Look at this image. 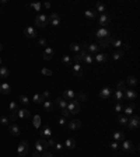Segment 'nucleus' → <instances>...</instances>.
I'll return each instance as SVG.
<instances>
[{"label": "nucleus", "mask_w": 140, "mask_h": 157, "mask_svg": "<svg viewBox=\"0 0 140 157\" xmlns=\"http://www.w3.org/2000/svg\"><path fill=\"white\" fill-rule=\"evenodd\" d=\"M32 157H41V153H39V151H37V150H34V151H32Z\"/></svg>", "instance_id": "nucleus-58"}, {"label": "nucleus", "mask_w": 140, "mask_h": 157, "mask_svg": "<svg viewBox=\"0 0 140 157\" xmlns=\"http://www.w3.org/2000/svg\"><path fill=\"white\" fill-rule=\"evenodd\" d=\"M1 49H3V45L0 44V52H1Z\"/></svg>", "instance_id": "nucleus-60"}, {"label": "nucleus", "mask_w": 140, "mask_h": 157, "mask_svg": "<svg viewBox=\"0 0 140 157\" xmlns=\"http://www.w3.org/2000/svg\"><path fill=\"white\" fill-rule=\"evenodd\" d=\"M8 122H10V118H8V117H4V115H3V117H0V124H1V125L7 126L8 125Z\"/></svg>", "instance_id": "nucleus-43"}, {"label": "nucleus", "mask_w": 140, "mask_h": 157, "mask_svg": "<svg viewBox=\"0 0 140 157\" xmlns=\"http://www.w3.org/2000/svg\"><path fill=\"white\" fill-rule=\"evenodd\" d=\"M46 44H48V41H46L45 38H41V39H38V45H39V46H46Z\"/></svg>", "instance_id": "nucleus-50"}, {"label": "nucleus", "mask_w": 140, "mask_h": 157, "mask_svg": "<svg viewBox=\"0 0 140 157\" xmlns=\"http://www.w3.org/2000/svg\"><path fill=\"white\" fill-rule=\"evenodd\" d=\"M78 100H80V101H86V100H87V95L84 94V93H80V94H78ZM78 100H77V101H78Z\"/></svg>", "instance_id": "nucleus-54"}, {"label": "nucleus", "mask_w": 140, "mask_h": 157, "mask_svg": "<svg viewBox=\"0 0 140 157\" xmlns=\"http://www.w3.org/2000/svg\"><path fill=\"white\" fill-rule=\"evenodd\" d=\"M98 42H100V45H98L100 48H108V46H109V38H105V39H100Z\"/></svg>", "instance_id": "nucleus-39"}, {"label": "nucleus", "mask_w": 140, "mask_h": 157, "mask_svg": "<svg viewBox=\"0 0 140 157\" xmlns=\"http://www.w3.org/2000/svg\"><path fill=\"white\" fill-rule=\"evenodd\" d=\"M8 131H10V135H13V136H18L20 132H21V129H20V126L17 124H10Z\"/></svg>", "instance_id": "nucleus-19"}, {"label": "nucleus", "mask_w": 140, "mask_h": 157, "mask_svg": "<svg viewBox=\"0 0 140 157\" xmlns=\"http://www.w3.org/2000/svg\"><path fill=\"white\" fill-rule=\"evenodd\" d=\"M116 88L121 90V91H123V90H125V82H119L118 84H116Z\"/></svg>", "instance_id": "nucleus-51"}, {"label": "nucleus", "mask_w": 140, "mask_h": 157, "mask_svg": "<svg viewBox=\"0 0 140 157\" xmlns=\"http://www.w3.org/2000/svg\"><path fill=\"white\" fill-rule=\"evenodd\" d=\"M0 13H1V9H0Z\"/></svg>", "instance_id": "nucleus-63"}, {"label": "nucleus", "mask_w": 140, "mask_h": 157, "mask_svg": "<svg viewBox=\"0 0 140 157\" xmlns=\"http://www.w3.org/2000/svg\"><path fill=\"white\" fill-rule=\"evenodd\" d=\"M44 6H45V9H51V3L46 1V3H44Z\"/></svg>", "instance_id": "nucleus-59"}, {"label": "nucleus", "mask_w": 140, "mask_h": 157, "mask_svg": "<svg viewBox=\"0 0 140 157\" xmlns=\"http://www.w3.org/2000/svg\"><path fill=\"white\" fill-rule=\"evenodd\" d=\"M111 95H112V90L109 87H104L100 91V98H102V100H108Z\"/></svg>", "instance_id": "nucleus-17"}, {"label": "nucleus", "mask_w": 140, "mask_h": 157, "mask_svg": "<svg viewBox=\"0 0 140 157\" xmlns=\"http://www.w3.org/2000/svg\"><path fill=\"white\" fill-rule=\"evenodd\" d=\"M98 23L102 25V28H105V27L111 23V17H109L108 14H101V16L98 17Z\"/></svg>", "instance_id": "nucleus-14"}, {"label": "nucleus", "mask_w": 140, "mask_h": 157, "mask_svg": "<svg viewBox=\"0 0 140 157\" xmlns=\"http://www.w3.org/2000/svg\"><path fill=\"white\" fill-rule=\"evenodd\" d=\"M64 147H66V149H74V147H76V140H74V139H67V140L64 142Z\"/></svg>", "instance_id": "nucleus-33"}, {"label": "nucleus", "mask_w": 140, "mask_h": 157, "mask_svg": "<svg viewBox=\"0 0 140 157\" xmlns=\"http://www.w3.org/2000/svg\"><path fill=\"white\" fill-rule=\"evenodd\" d=\"M109 45H114L115 48L121 49L122 46H123V42H122L119 38H112V37H109Z\"/></svg>", "instance_id": "nucleus-23"}, {"label": "nucleus", "mask_w": 140, "mask_h": 157, "mask_svg": "<svg viewBox=\"0 0 140 157\" xmlns=\"http://www.w3.org/2000/svg\"><path fill=\"white\" fill-rule=\"evenodd\" d=\"M10 91H11V87H10L8 83H1L0 84V93L1 94H10Z\"/></svg>", "instance_id": "nucleus-24"}, {"label": "nucleus", "mask_w": 140, "mask_h": 157, "mask_svg": "<svg viewBox=\"0 0 140 157\" xmlns=\"http://www.w3.org/2000/svg\"><path fill=\"white\" fill-rule=\"evenodd\" d=\"M0 84H1V83H0Z\"/></svg>", "instance_id": "nucleus-64"}, {"label": "nucleus", "mask_w": 140, "mask_h": 157, "mask_svg": "<svg viewBox=\"0 0 140 157\" xmlns=\"http://www.w3.org/2000/svg\"><path fill=\"white\" fill-rule=\"evenodd\" d=\"M24 35L27 38H37L38 37V31H37V28H34V27H25L24 28Z\"/></svg>", "instance_id": "nucleus-8"}, {"label": "nucleus", "mask_w": 140, "mask_h": 157, "mask_svg": "<svg viewBox=\"0 0 140 157\" xmlns=\"http://www.w3.org/2000/svg\"><path fill=\"white\" fill-rule=\"evenodd\" d=\"M123 55H125V52L122 49H116L114 53H112V59H114V60H119V59L123 58Z\"/></svg>", "instance_id": "nucleus-28"}, {"label": "nucleus", "mask_w": 140, "mask_h": 157, "mask_svg": "<svg viewBox=\"0 0 140 157\" xmlns=\"http://www.w3.org/2000/svg\"><path fill=\"white\" fill-rule=\"evenodd\" d=\"M97 39L100 41V39H105V38H109V30L108 28H100L95 34Z\"/></svg>", "instance_id": "nucleus-11"}, {"label": "nucleus", "mask_w": 140, "mask_h": 157, "mask_svg": "<svg viewBox=\"0 0 140 157\" xmlns=\"http://www.w3.org/2000/svg\"><path fill=\"white\" fill-rule=\"evenodd\" d=\"M60 112H62V117H63V118H69L70 117V112L66 108H64V109H60Z\"/></svg>", "instance_id": "nucleus-49"}, {"label": "nucleus", "mask_w": 140, "mask_h": 157, "mask_svg": "<svg viewBox=\"0 0 140 157\" xmlns=\"http://www.w3.org/2000/svg\"><path fill=\"white\" fill-rule=\"evenodd\" d=\"M62 63H63V65H66V66H70V63H71V60H70V56L64 55V56L62 58Z\"/></svg>", "instance_id": "nucleus-44"}, {"label": "nucleus", "mask_w": 140, "mask_h": 157, "mask_svg": "<svg viewBox=\"0 0 140 157\" xmlns=\"http://www.w3.org/2000/svg\"><path fill=\"white\" fill-rule=\"evenodd\" d=\"M115 111L121 115V112L123 111V107H122V104L121 102H116V105H115Z\"/></svg>", "instance_id": "nucleus-46"}, {"label": "nucleus", "mask_w": 140, "mask_h": 157, "mask_svg": "<svg viewBox=\"0 0 140 157\" xmlns=\"http://www.w3.org/2000/svg\"><path fill=\"white\" fill-rule=\"evenodd\" d=\"M71 73L76 76V77L83 76V67H81V65H80V63H74L73 67H71Z\"/></svg>", "instance_id": "nucleus-15"}, {"label": "nucleus", "mask_w": 140, "mask_h": 157, "mask_svg": "<svg viewBox=\"0 0 140 157\" xmlns=\"http://www.w3.org/2000/svg\"><path fill=\"white\" fill-rule=\"evenodd\" d=\"M121 149L122 151H125V153H132V151L134 150V147H133V143L130 142V140H122V145H121Z\"/></svg>", "instance_id": "nucleus-7"}, {"label": "nucleus", "mask_w": 140, "mask_h": 157, "mask_svg": "<svg viewBox=\"0 0 140 157\" xmlns=\"http://www.w3.org/2000/svg\"><path fill=\"white\" fill-rule=\"evenodd\" d=\"M30 101H31V100H30L27 95H24V94L20 95V102H21L23 105H28V104H30Z\"/></svg>", "instance_id": "nucleus-41"}, {"label": "nucleus", "mask_w": 140, "mask_h": 157, "mask_svg": "<svg viewBox=\"0 0 140 157\" xmlns=\"http://www.w3.org/2000/svg\"><path fill=\"white\" fill-rule=\"evenodd\" d=\"M17 109H18V104H17L16 101H11V102H10V105H8V111H10V114L16 112Z\"/></svg>", "instance_id": "nucleus-38"}, {"label": "nucleus", "mask_w": 140, "mask_h": 157, "mask_svg": "<svg viewBox=\"0 0 140 157\" xmlns=\"http://www.w3.org/2000/svg\"><path fill=\"white\" fill-rule=\"evenodd\" d=\"M112 138H114V142H122V140H125V133L123 132H115L112 135Z\"/></svg>", "instance_id": "nucleus-27"}, {"label": "nucleus", "mask_w": 140, "mask_h": 157, "mask_svg": "<svg viewBox=\"0 0 140 157\" xmlns=\"http://www.w3.org/2000/svg\"><path fill=\"white\" fill-rule=\"evenodd\" d=\"M55 105H56V107H59L60 109H64V108L67 107V101L63 100V98L60 97V98H56V100L53 101V107H55Z\"/></svg>", "instance_id": "nucleus-20"}, {"label": "nucleus", "mask_w": 140, "mask_h": 157, "mask_svg": "<svg viewBox=\"0 0 140 157\" xmlns=\"http://www.w3.org/2000/svg\"><path fill=\"white\" fill-rule=\"evenodd\" d=\"M84 16H86L88 20H95L97 18V11L95 10H87V11H84Z\"/></svg>", "instance_id": "nucleus-31"}, {"label": "nucleus", "mask_w": 140, "mask_h": 157, "mask_svg": "<svg viewBox=\"0 0 140 157\" xmlns=\"http://www.w3.org/2000/svg\"><path fill=\"white\" fill-rule=\"evenodd\" d=\"M39 124H41V118H39V117H35V118H34V126H35V128H39Z\"/></svg>", "instance_id": "nucleus-52"}, {"label": "nucleus", "mask_w": 140, "mask_h": 157, "mask_svg": "<svg viewBox=\"0 0 140 157\" xmlns=\"http://www.w3.org/2000/svg\"><path fill=\"white\" fill-rule=\"evenodd\" d=\"M86 50H88L87 53H90V55L93 56V55H97V53H98L100 46H98L97 44H87V46H86Z\"/></svg>", "instance_id": "nucleus-13"}, {"label": "nucleus", "mask_w": 140, "mask_h": 157, "mask_svg": "<svg viewBox=\"0 0 140 157\" xmlns=\"http://www.w3.org/2000/svg\"><path fill=\"white\" fill-rule=\"evenodd\" d=\"M32 101L35 104H42L45 100H44V97H42V94H34L32 95Z\"/></svg>", "instance_id": "nucleus-35"}, {"label": "nucleus", "mask_w": 140, "mask_h": 157, "mask_svg": "<svg viewBox=\"0 0 140 157\" xmlns=\"http://www.w3.org/2000/svg\"><path fill=\"white\" fill-rule=\"evenodd\" d=\"M41 157H53V154H52V153H48V151H44V153L41 154Z\"/></svg>", "instance_id": "nucleus-57"}, {"label": "nucleus", "mask_w": 140, "mask_h": 157, "mask_svg": "<svg viewBox=\"0 0 140 157\" xmlns=\"http://www.w3.org/2000/svg\"><path fill=\"white\" fill-rule=\"evenodd\" d=\"M81 126V121L80 119H71L70 122H67V128L71 129V131H74V129H78Z\"/></svg>", "instance_id": "nucleus-18"}, {"label": "nucleus", "mask_w": 140, "mask_h": 157, "mask_svg": "<svg viewBox=\"0 0 140 157\" xmlns=\"http://www.w3.org/2000/svg\"><path fill=\"white\" fill-rule=\"evenodd\" d=\"M115 100L118 101V102H121V101L123 100V91L116 90V91H115Z\"/></svg>", "instance_id": "nucleus-40"}, {"label": "nucleus", "mask_w": 140, "mask_h": 157, "mask_svg": "<svg viewBox=\"0 0 140 157\" xmlns=\"http://www.w3.org/2000/svg\"><path fill=\"white\" fill-rule=\"evenodd\" d=\"M28 151H30V145H28V142L27 140H21L20 142L18 147H17V153H18V156H24L25 157L28 154Z\"/></svg>", "instance_id": "nucleus-2"}, {"label": "nucleus", "mask_w": 140, "mask_h": 157, "mask_svg": "<svg viewBox=\"0 0 140 157\" xmlns=\"http://www.w3.org/2000/svg\"><path fill=\"white\" fill-rule=\"evenodd\" d=\"M125 91H126V95H125L126 101H129V102H133V101L136 100V97H137L136 91H134L133 88H129V90H125Z\"/></svg>", "instance_id": "nucleus-16"}, {"label": "nucleus", "mask_w": 140, "mask_h": 157, "mask_svg": "<svg viewBox=\"0 0 140 157\" xmlns=\"http://www.w3.org/2000/svg\"><path fill=\"white\" fill-rule=\"evenodd\" d=\"M48 23H51L53 27H57V25L60 24V17H59V14H57V13H52L51 16L48 17Z\"/></svg>", "instance_id": "nucleus-9"}, {"label": "nucleus", "mask_w": 140, "mask_h": 157, "mask_svg": "<svg viewBox=\"0 0 140 157\" xmlns=\"http://www.w3.org/2000/svg\"><path fill=\"white\" fill-rule=\"evenodd\" d=\"M95 11L97 13H101V14H107V6H105L104 3H97Z\"/></svg>", "instance_id": "nucleus-30"}, {"label": "nucleus", "mask_w": 140, "mask_h": 157, "mask_svg": "<svg viewBox=\"0 0 140 157\" xmlns=\"http://www.w3.org/2000/svg\"><path fill=\"white\" fill-rule=\"evenodd\" d=\"M41 73L44 76H52V72L49 69H46V67H42V69H41Z\"/></svg>", "instance_id": "nucleus-47"}, {"label": "nucleus", "mask_w": 140, "mask_h": 157, "mask_svg": "<svg viewBox=\"0 0 140 157\" xmlns=\"http://www.w3.org/2000/svg\"><path fill=\"white\" fill-rule=\"evenodd\" d=\"M30 117H31V112H30L28 109H25V108H24V109H20L18 108L16 112L10 114V121L14 122L17 118H20V119H27V118H30Z\"/></svg>", "instance_id": "nucleus-1"}, {"label": "nucleus", "mask_w": 140, "mask_h": 157, "mask_svg": "<svg viewBox=\"0 0 140 157\" xmlns=\"http://www.w3.org/2000/svg\"><path fill=\"white\" fill-rule=\"evenodd\" d=\"M83 62L87 65V66H91V63H93V56L90 55V53H86L83 56Z\"/></svg>", "instance_id": "nucleus-37"}, {"label": "nucleus", "mask_w": 140, "mask_h": 157, "mask_svg": "<svg viewBox=\"0 0 140 157\" xmlns=\"http://www.w3.org/2000/svg\"><path fill=\"white\" fill-rule=\"evenodd\" d=\"M69 48H70V50H73L74 53H80L81 52V45H78V44H70L69 45Z\"/></svg>", "instance_id": "nucleus-34"}, {"label": "nucleus", "mask_w": 140, "mask_h": 157, "mask_svg": "<svg viewBox=\"0 0 140 157\" xmlns=\"http://www.w3.org/2000/svg\"><path fill=\"white\" fill-rule=\"evenodd\" d=\"M49 146H48V142L45 140V139H39V140H37V143H35V150L39 151L41 154L44 153V151H46V149H48Z\"/></svg>", "instance_id": "nucleus-5"}, {"label": "nucleus", "mask_w": 140, "mask_h": 157, "mask_svg": "<svg viewBox=\"0 0 140 157\" xmlns=\"http://www.w3.org/2000/svg\"><path fill=\"white\" fill-rule=\"evenodd\" d=\"M41 136H42V139H46V138H52V131L51 128L48 125H45L42 129H41Z\"/></svg>", "instance_id": "nucleus-22"}, {"label": "nucleus", "mask_w": 140, "mask_h": 157, "mask_svg": "<svg viewBox=\"0 0 140 157\" xmlns=\"http://www.w3.org/2000/svg\"><path fill=\"white\" fill-rule=\"evenodd\" d=\"M42 97H44V100H45V101L49 100V98H51V93H49L48 90H45L44 93H42Z\"/></svg>", "instance_id": "nucleus-48"}, {"label": "nucleus", "mask_w": 140, "mask_h": 157, "mask_svg": "<svg viewBox=\"0 0 140 157\" xmlns=\"http://www.w3.org/2000/svg\"><path fill=\"white\" fill-rule=\"evenodd\" d=\"M64 146L62 145V143H56V145H55V149H56L57 151H62V149H63Z\"/></svg>", "instance_id": "nucleus-56"}, {"label": "nucleus", "mask_w": 140, "mask_h": 157, "mask_svg": "<svg viewBox=\"0 0 140 157\" xmlns=\"http://www.w3.org/2000/svg\"><path fill=\"white\" fill-rule=\"evenodd\" d=\"M56 145V140L53 138H49V140H48V146H55Z\"/></svg>", "instance_id": "nucleus-55"}, {"label": "nucleus", "mask_w": 140, "mask_h": 157, "mask_svg": "<svg viewBox=\"0 0 140 157\" xmlns=\"http://www.w3.org/2000/svg\"><path fill=\"white\" fill-rule=\"evenodd\" d=\"M53 55H55V50L52 49V48H46L44 52V55H42V58H44L45 60H51V59H53Z\"/></svg>", "instance_id": "nucleus-21"}, {"label": "nucleus", "mask_w": 140, "mask_h": 157, "mask_svg": "<svg viewBox=\"0 0 140 157\" xmlns=\"http://www.w3.org/2000/svg\"><path fill=\"white\" fill-rule=\"evenodd\" d=\"M126 83L133 88V87H136V84H137V79H136L134 76H129V77L126 79Z\"/></svg>", "instance_id": "nucleus-32"}, {"label": "nucleus", "mask_w": 140, "mask_h": 157, "mask_svg": "<svg viewBox=\"0 0 140 157\" xmlns=\"http://www.w3.org/2000/svg\"><path fill=\"white\" fill-rule=\"evenodd\" d=\"M62 98L66 100V101H73V100H77V95H76V93H74L73 90H64L63 97H62Z\"/></svg>", "instance_id": "nucleus-10"}, {"label": "nucleus", "mask_w": 140, "mask_h": 157, "mask_svg": "<svg viewBox=\"0 0 140 157\" xmlns=\"http://www.w3.org/2000/svg\"><path fill=\"white\" fill-rule=\"evenodd\" d=\"M66 109H67L70 114H78V112H80V104H78V101H77V100L69 101V102H67V107H66Z\"/></svg>", "instance_id": "nucleus-3"}, {"label": "nucleus", "mask_w": 140, "mask_h": 157, "mask_svg": "<svg viewBox=\"0 0 140 157\" xmlns=\"http://www.w3.org/2000/svg\"><path fill=\"white\" fill-rule=\"evenodd\" d=\"M118 121H119V124H121V125H127L129 118H127L126 115H119V117H118Z\"/></svg>", "instance_id": "nucleus-42"}, {"label": "nucleus", "mask_w": 140, "mask_h": 157, "mask_svg": "<svg viewBox=\"0 0 140 157\" xmlns=\"http://www.w3.org/2000/svg\"><path fill=\"white\" fill-rule=\"evenodd\" d=\"M10 75V70L6 66H0V79H7Z\"/></svg>", "instance_id": "nucleus-26"}, {"label": "nucleus", "mask_w": 140, "mask_h": 157, "mask_svg": "<svg viewBox=\"0 0 140 157\" xmlns=\"http://www.w3.org/2000/svg\"><path fill=\"white\" fill-rule=\"evenodd\" d=\"M0 66H1V58H0Z\"/></svg>", "instance_id": "nucleus-61"}, {"label": "nucleus", "mask_w": 140, "mask_h": 157, "mask_svg": "<svg viewBox=\"0 0 140 157\" xmlns=\"http://www.w3.org/2000/svg\"><path fill=\"white\" fill-rule=\"evenodd\" d=\"M94 59H95L97 63H104L108 60V55H107V53H97Z\"/></svg>", "instance_id": "nucleus-25"}, {"label": "nucleus", "mask_w": 140, "mask_h": 157, "mask_svg": "<svg viewBox=\"0 0 140 157\" xmlns=\"http://www.w3.org/2000/svg\"><path fill=\"white\" fill-rule=\"evenodd\" d=\"M42 107H44V109L46 111V112H51V111H53V104H52L49 100H46L42 102Z\"/></svg>", "instance_id": "nucleus-29"}, {"label": "nucleus", "mask_w": 140, "mask_h": 157, "mask_svg": "<svg viewBox=\"0 0 140 157\" xmlns=\"http://www.w3.org/2000/svg\"><path fill=\"white\" fill-rule=\"evenodd\" d=\"M18 157H24V156H18Z\"/></svg>", "instance_id": "nucleus-62"}, {"label": "nucleus", "mask_w": 140, "mask_h": 157, "mask_svg": "<svg viewBox=\"0 0 140 157\" xmlns=\"http://www.w3.org/2000/svg\"><path fill=\"white\" fill-rule=\"evenodd\" d=\"M140 125V118L137 115H132L129 121H127V128L130 129V131H134V129H137Z\"/></svg>", "instance_id": "nucleus-4"}, {"label": "nucleus", "mask_w": 140, "mask_h": 157, "mask_svg": "<svg viewBox=\"0 0 140 157\" xmlns=\"http://www.w3.org/2000/svg\"><path fill=\"white\" fill-rule=\"evenodd\" d=\"M28 7L35 10V11H41L42 10V3H31V4H28Z\"/></svg>", "instance_id": "nucleus-36"}, {"label": "nucleus", "mask_w": 140, "mask_h": 157, "mask_svg": "<svg viewBox=\"0 0 140 157\" xmlns=\"http://www.w3.org/2000/svg\"><path fill=\"white\" fill-rule=\"evenodd\" d=\"M111 149H112V150H118V149H119V145H118V142H112V143H111Z\"/></svg>", "instance_id": "nucleus-53"}, {"label": "nucleus", "mask_w": 140, "mask_h": 157, "mask_svg": "<svg viewBox=\"0 0 140 157\" xmlns=\"http://www.w3.org/2000/svg\"><path fill=\"white\" fill-rule=\"evenodd\" d=\"M35 24L38 25V27H41V28L46 27V25H48V16H46V14H39V16H37V17H35Z\"/></svg>", "instance_id": "nucleus-6"}, {"label": "nucleus", "mask_w": 140, "mask_h": 157, "mask_svg": "<svg viewBox=\"0 0 140 157\" xmlns=\"http://www.w3.org/2000/svg\"><path fill=\"white\" fill-rule=\"evenodd\" d=\"M57 124L60 126H64V125H67V118H63V117H60L59 119H57Z\"/></svg>", "instance_id": "nucleus-45"}, {"label": "nucleus", "mask_w": 140, "mask_h": 157, "mask_svg": "<svg viewBox=\"0 0 140 157\" xmlns=\"http://www.w3.org/2000/svg\"><path fill=\"white\" fill-rule=\"evenodd\" d=\"M134 109H136V104H134V102H129L126 107L123 108V112H125L126 117H132L134 112Z\"/></svg>", "instance_id": "nucleus-12"}]
</instances>
